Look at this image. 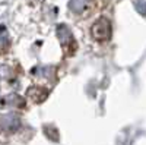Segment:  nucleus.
Masks as SVG:
<instances>
[{
  "label": "nucleus",
  "mask_w": 146,
  "mask_h": 145,
  "mask_svg": "<svg viewBox=\"0 0 146 145\" xmlns=\"http://www.w3.org/2000/svg\"><path fill=\"white\" fill-rule=\"evenodd\" d=\"M91 32H92V37L96 41H107V40L111 38V32H113L111 22H110L107 18L96 19L94 22L92 28H91Z\"/></svg>",
  "instance_id": "1"
},
{
  "label": "nucleus",
  "mask_w": 146,
  "mask_h": 145,
  "mask_svg": "<svg viewBox=\"0 0 146 145\" xmlns=\"http://www.w3.org/2000/svg\"><path fill=\"white\" fill-rule=\"evenodd\" d=\"M21 126V119L16 114H6L0 119V128L7 134H13Z\"/></svg>",
  "instance_id": "2"
},
{
  "label": "nucleus",
  "mask_w": 146,
  "mask_h": 145,
  "mask_svg": "<svg viewBox=\"0 0 146 145\" xmlns=\"http://www.w3.org/2000/svg\"><path fill=\"white\" fill-rule=\"evenodd\" d=\"M57 37H58L60 43H62V45H63L64 48L69 47L70 44L76 47L75 40H73V35H72L70 29H69L66 25H58V27H57Z\"/></svg>",
  "instance_id": "3"
},
{
  "label": "nucleus",
  "mask_w": 146,
  "mask_h": 145,
  "mask_svg": "<svg viewBox=\"0 0 146 145\" xmlns=\"http://www.w3.org/2000/svg\"><path fill=\"white\" fill-rule=\"evenodd\" d=\"M28 98H31L34 103H42L47 95H48V91L45 88H41V87H31L27 92Z\"/></svg>",
  "instance_id": "4"
},
{
  "label": "nucleus",
  "mask_w": 146,
  "mask_h": 145,
  "mask_svg": "<svg viewBox=\"0 0 146 145\" xmlns=\"http://www.w3.org/2000/svg\"><path fill=\"white\" fill-rule=\"evenodd\" d=\"M10 48V37L5 25H0V54H6Z\"/></svg>",
  "instance_id": "5"
},
{
  "label": "nucleus",
  "mask_w": 146,
  "mask_h": 145,
  "mask_svg": "<svg viewBox=\"0 0 146 145\" xmlns=\"http://www.w3.org/2000/svg\"><path fill=\"white\" fill-rule=\"evenodd\" d=\"M89 6V0H69V7L75 13H82Z\"/></svg>",
  "instance_id": "6"
},
{
  "label": "nucleus",
  "mask_w": 146,
  "mask_h": 145,
  "mask_svg": "<svg viewBox=\"0 0 146 145\" xmlns=\"http://www.w3.org/2000/svg\"><path fill=\"white\" fill-rule=\"evenodd\" d=\"M135 7L142 16H146V0H135Z\"/></svg>",
  "instance_id": "7"
}]
</instances>
